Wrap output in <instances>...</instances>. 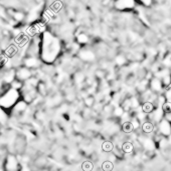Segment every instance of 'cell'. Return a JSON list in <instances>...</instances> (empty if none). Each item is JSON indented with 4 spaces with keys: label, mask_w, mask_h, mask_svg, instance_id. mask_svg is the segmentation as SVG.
<instances>
[{
    "label": "cell",
    "mask_w": 171,
    "mask_h": 171,
    "mask_svg": "<svg viewBox=\"0 0 171 171\" xmlns=\"http://www.w3.org/2000/svg\"><path fill=\"white\" fill-rule=\"evenodd\" d=\"M30 76H32V71L30 70V68L28 67H19L18 69L15 71V77L20 81L28 79Z\"/></svg>",
    "instance_id": "obj_1"
},
{
    "label": "cell",
    "mask_w": 171,
    "mask_h": 171,
    "mask_svg": "<svg viewBox=\"0 0 171 171\" xmlns=\"http://www.w3.org/2000/svg\"><path fill=\"white\" fill-rule=\"evenodd\" d=\"M14 79H15V70L9 68L5 73H3L2 81L5 82V83H11Z\"/></svg>",
    "instance_id": "obj_2"
},
{
    "label": "cell",
    "mask_w": 171,
    "mask_h": 171,
    "mask_svg": "<svg viewBox=\"0 0 171 171\" xmlns=\"http://www.w3.org/2000/svg\"><path fill=\"white\" fill-rule=\"evenodd\" d=\"M39 61L36 59V58H34L33 56H31L30 58H26V59L24 60V65L26 66V67L30 68V69H33V68H37L39 66Z\"/></svg>",
    "instance_id": "obj_3"
},
{
    "label": "cell",
    "mask_w": 171,
    "mask_h": 171,
    "mask_svg": "<svg viewBox=\"0 0 171 171\" xmlns=\"http://www.w3.org/2000/svg\"><path fill=\"white\" fill-rule=\"evenodd\" d=\"M160 131L163 133V134H170L171 133V127L170 124H169L168 120H163L162 122L160 123Z\"/></svg>",
    "instance_id": "obj_4"
},
{
    "label": "cell",
    "mask_w": 171,
    "mask_h": 171,
    "mask_svg": "<svg viewBox=\"0 0 171 171\" xmlns=\"http://www.w3.org/2000/svg\"><path fill=\"white\" fill-rule=\"evenodd\" d=\"M95 102H96V99H95V97H94V96L87 95L86 97L84 98V101H82V103L84 104V106H86V107L92 108L94 106V104H95Z\"/></svg>",
    "instance_id": "obj_5"
},
{
    "label": "cell",
    "mask_w": 171,
    "mask_h": 171,
    "mask_svg": "<svg viewBox=\"0 0 171 171\" xmlns=\"http://www.w3.org/2000/svg\"><path fill=\"white\" fill-rule=\"evenodd\" d=\"M122 150L124 151L125 153H132L133 150H134V144L132 142H124L122 144Z\"/></svg>",
    "instance_id": "obj_6"
},
{
    "label": "cell",
    "mask_w": 171,
    "mask_h": 171,
    "mask_svg": "<svg viewBox=\"0 0 171 171\" xmlns=\"http://www.w3.org/2000/svg\"><path fill=\"white\" fill-rule=\"evenodd\" d=\"M122 129H123V131L125 133H132L133 130H134L131 121H124L123 126H122Z\"/></svg>",
    "instance_id": "obj_7"
},
{
    "label": "cell",
    "mask_w": 171,
    "mask_h": 171,
    "mask_svg": "<svg viewBox=\"0 0 171 171\" xmlns=\"http://www.w3.org/2000/svg\"><path fill=\"white\" fill-rule=\"evenodd\" d=\"M113 148H114V145L111 141L107 140L102 143V149H103V151H105V152H112Z\"/></svg>",
    "instance_id": "obj_8"
},
{
    "label": "cell",
    "mask_w": 171,
    "mask_h": 171,
    "mask_svg": "<svg viewBox=\"0 0 171 171\" xmlns=\"http://www.w3.org/2000/svg\"><path fill=\"white\" fill-rule=\"evenodd\" d=\"M141 108H142V111H144L145 113H150V112H152L153 109H154V106H153L152 102L146 101L143 104V106Z\"/></svg>",
    "instance_id": "obj_9"
},
{
    "label": "cell",
    "mask_w": 171,
    "mask_h": 171,
    "mask_svg": "<svg viewBox=\"0 0 171 171\" xmlns=\"http://www.w3.org/2000/svg\"><path fill=\"white\" fill-rule=\"evenodd\" d=\"M46 163H48V160H46V157H44V156L37 157V158L34 160V164L37 165V166H39V167L44 166Z\"/></svg>",
    "instance_id": "obj_10"
},
{
    "label": "cell",
    "mask_w": 171,
    "mask_h": 171,
    "mask_svg": "<svg viewBox=\"0 0 171 171\" xmlns=\"http://www.w3.org/2000/svg\"><path fill=\"white\" fill-rule=\"evenodd\" d=\"M151 87H152V89L155 90V91H159V90L161 89V83H160V81H159L158 78H155V79L152 80Z\"/></svg>",
    "instance_id": "obj_11"
},
{
    "label": "cell",
    "mask_w": 171,
    "mask_h": 171,
    "mask_svg": "<svg viewBox=\"0 0 171 171\" xmlns=\"http://www.w3.org/2000/svg\"><path fill=\"white\" fill-rule=\"evenodd\" d=\"M113 168H114L113 162L110 160L104 161L103 164H102V169H104V170H112Z\"/></svg>",
    "instance_id": "obj_12"
},
{
    "label": "cell",
    "mask_w": 171,
    "mask_h": 171,
    "mask_svg": "<svg viewBox=\"0 0 171 171\" xmlns=\"http://www.w3.org/2000/svg\"><path fill=\"white\" fill-rule=\"evenodd\" d=\"M142 129L144 132L146 133H149V132H152L153 131V125L152 123L150 122H144L142 125Z\"/></svg>",
    "instance_id": "obj_13"
},
{
    "label": "cell",
    "mask_w": 171,
    "mask_h": 171,
    "mask_svg": "<svg viewBox=\"0 0 171 171\" xmlns=\"http://www.w3.org/2000/svg\"><path fill=\"white\" fill-rule=\"evenodd\" d=\"M93 162L92 161H84L82 165V170H86V171H90L93 169Z\"/></svg>",
    "instance_id": "obj_14"
},
{
    "label": "cell",
    "mask_w": 171,
    "mask_h": 171,
    "mask_svg": "<svg viewBox=\"0 0 171 171\" xmlns=\"http://www.w3.org/2000/svg\"><path fill=\"white\" fill-rule=\"evenodd\" d=\"M62 8V1H54L52 3V9L54 11H58Z\"/></svg>",
    "instance_id": "obj_15"
},
{
    "label": "cell",
    "mask_w": 171,
    "mask_h": 171,
    "mask_svg": "<svg viewBox=\"0 0 171 171\" xmlns=\"http://www.w3.org/2000/svg\"><path fill=\"white\" fill-rule=\"evenodd\" d=\"M162 110L166 112V113L171 112V102H166V101H165L164 103L162 104Z\"/></svg>",
    "instance_id": "obj_16"
},
{
    "label": "cell",
    "mask_w": 171,
    "mask_h": 171,
    "mask_svg": "<svg viewBox=\"0 0 171 171\" xmlns=\"http://www.w3.org/2000/svg\"><path fill=\"white\" fill-rule=\"evenodd\" d=\"M116 62H117L119 65H123L126 62V57L123 56V55H119V56H117V58H116Z\"/></svg>",
    "instance_id": "obj_17"
},
{
    "label": "cell",
    "mask_w": 171,
    "mask_h": 171,
    "mask_svg": "<svg viewBox=\"0 0 171 171\" xmlns=\"http://www.w3.org/2000/svg\"><path fill=\"white\" fill-rule=\"evenodd\" d=\"M123 112H124V109L122 107H116L115 109H113V113L116 116H121L122 114H123Z\"/></svg>",
    "instance_id": "obj_18"
},
{
    "label": "cell",
    "mask_w": 171,
    "mask_h": 171,
    "mask_svg": "<svg viewBox=\"0 0 171 171\" xmlns=\"http://www.w3.org/2000/svg\"><path fill=\"white\" fill-rule=\"evenodd\" d=\"M96 76H97L98 78H100V79H102V78H104L105 77V75H106V72H105V70H103V69H98L97 71H96Z\"/></svg>",
    "instance_id": "obj_19"
},
{
    "label": "cell",
    "mask_w": 171,
    "mask_h": 171,
    "mask_svg": "<svg viewBox=\"0 0 171 171\" xmlns=\"http://www.w3.org/2000/svg\"><path fill=\"white\" fill-rule=\"evenodd\" d=\"M11 85L14 88H20L23 86V83H21L20 80H13V81L11 82Z\"/></svg>",
    "instance_id": "obj_20"
},
{
    "label": "cell",
    "mask_w": 171,
    "mask_h": 171,
    "mask_svg": "<svg viewBox=\"0 0 171 171\" xmlns=\"http://www.w3.org/2000/svg\"><path fill=\"white\" fill-rule=\"evenodd\" d=\"M163 79H164V83L166 84V85H169V84L171 83V78L169 75H165L164 77H163Z\"/></svg>",
    "instance_id": "obj_21"
}]
</instances>
